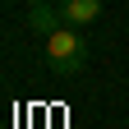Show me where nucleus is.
I'll use <instances>...</instances> for the list:
<instances>
[{"mask_svg": "<svg viewBox=\"0 0 129 129\" xmlns=\"http://www.w3.org/2000/svg\"><path fill=\"white\" fill-rule=\"evenodd\" d=\"M46 60H51V69H55L60 78H74V74L88 64V42H83V32H78L74 23H69V28H55L51 37H46Z\"/></svg>", "mask_w": 129, "mask_h": 129, "instance_id": "obj_1", "label": "nucleus"}, {"mask_svg": "<svg viewBox=\"0 0 129 129\" xmlns=\"http://www.w3.org/2000/svg\"><path fill=\"white\" fill-rule=\"evenodd\" d=\"M28 28H32V32H42V37H51L55 28H64V9L42 5V0H37V5L28 9Z\"/></svg>", "mask_w": 129, "mask_h": 129, "instance_id": "obj_2", "label": "nucleus"}, {"mask_svg": "<svg viewBox=\"0 0 129 129\" xmlns=\"http://www.w3.org/2000/svg\"><path fill=\"white\" fill-rule=\"evenodd\" d=\"M64 23H74V28H83V23H92L97 14H102V0H64Z\"/></svg>", "mask_w": 129, "mask_h": 129, "instance_id": "obj_3", "label": "nucleus"}, {"mask_svg": "<svg viewBox=\"0 0 129 129\" xmlns=\"http://www.w3.org/2000/svg\"><path fill=\"white\" fill-rule=\"evenodd\" d=\"M28 5H37V0H28Z\"/></svg>", "mask_w": 129, "mask_h": 129, "instance_id": "obj_4", "label": "nucleus"}]
</instances>
